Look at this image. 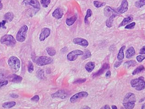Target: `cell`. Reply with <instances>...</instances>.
Listing matches in <instances>:
<instances>
[{
  "label": "cell",
  "instance_id": "obj_1",
  "mask_svg": "<svg viewBox=\"0 0 145 109\" xmlns=\"http://www.w3.org/2000/svg\"><path fill=\"white\" fill-rule=\"evenodd\" d=\"M136 100L134 93H128L125 95L123 100V105L125 109H133L135 106Z\"/></svg>",
  "mask_w": 145,
  "mask_h": 109
},
{
  "label": "cell",
  "instance_id": "obj_2",
  "mask_svg": "<svg viewBox=\"0 0 145 109\" xmlns=\"http://www.w3.org/2000/svg\"><path fill=\"white\" fill-rule=\"evenodd\" d=\"M130 84L132 87L137 91H141L145 89V81L143 76L132 79Z\"/></svg>",
  "mask_w": 145,
  "mask_h": 109
},
{
  "label": "cell",
  "instance_id": "obj_3",
  "mask_svg": "<svg viewBox=\"0 0 145 109\" xmlns=\"http://www.w3.org/2000/svg\"><path fill=\"white\" fill-rule=\"evenodd\" d=\"M7 63L14 72H17L20 69V60L15 56H11L8 60Z\"/></svg>",
  "mask_w": 145,
  "mask_h": 109
},
{
  "label": "cell",
  "instance_id": "obj_4",
  "mask_svg": "<svg viewBox=\"0 0 145 109\" xmlns=\"http://www.w3.org/2000/svg\"><path fill=\"white\" fill-rule=\"evenodd\" d=\"M1 43L2 44L5 45L7 47H15L16 45V41L14 36L11 35H5L1 38Z\"/></svg>",
  "mask_w": 145,
  "mask_h": 109
},
{
  "label": "cell",
  "instance_id": "obj_5",
  "mask_svg": "<svg viewBox=\"0 0 145 109\" xmlns=\"http://www.w3.org/2000/svg\"><path fill=\"white\" fill-rule=\"evenodd\" d=\"M28 29V28L26 25H24L21 27L16 35V40L19 42H24L26 38Z\"/></svg>",
  "mask_w": 145,
  "mask_h": 109
},
{
  "label": "cell",
  "instance_id": "obj_6",
  "mask_svg": "<svg viewBox=\"0 0 145 109\" xmlns=\"http://www.w3.org/2000/svg\"><path fill=\"white\" fill-rule=\"evenodd\" d=\"M53 60L52 58L46 56H41L36 60V65L38 66H43L46 65H49L53 62Z\"/></svg>",
  "mask_w": 145,
  "mask_h": 109
},
{
  "label": "cell",
  "instance_id": "obj_7",
  "mask_svg": "<svg viewBox=\"0 0 145 109\" xmlns=\"http://www.w3.org/2000/svg\"><path fill=\"white\" fill-rule=\"evenodd\" d=\"M83 52L80 50H75L70 52L67 55L68 60L70 61H74L76 60L78 56L83 55Z\"/></svg>",
  "mask_w": 145,
  "mask_h": 109
},
{
  "label": "cell",
  "instance_id": "obj_8",
  "mask_svg": "<svg viewBox=\"0 0 145 109\" xmlns=\"http://www.w3.org/2000/svg\"><path fill=\"white\" fill-rule=\"evenodd\" d=\"M88 96H89V94L87 92H81L75 94L74 95L72 96L70 99V101L72 103H74L82 98L87 97Z\"/></svg>",
  "mask_w": 145,
  "mask_h": 109
},
{
  "label": "cell",
  "instance_id": "obj_9",
  "mask_svg": "<svg viewBox=\"0 0 145 109\" xmlns=\"http://www.w3.org/2000/svg\"><path fill=\"white\" fill-rule=\"evenodd\" d=\"M128 6H129V4H128L127 0H123L120 7L117 8H116L115 11L118 14H123L126 12L127 11L128 9Z\"/></svg>",
  "mask_w": 145,
  "mask_h": 109
},
{
  "label": "cell",
  "instance_id": "obj_10",
  "mask_svg": "<svg viewBox=\"0 0 145 109\" xmlns=\"http://www.w3.org/2000/svg\"><path fill=\"white\" fill-rule=\"evenodd\" d=\"M68 94L66 92L63 90H59L55 93L52 94L51 96L52 98H60L62 100H64L67 98Z\"/></svg>",
  "mask_w": 145,
  "mask_h": 109
},
{
  "label": "cell",
  "instance_id": "obj_11",
  "mask_svg": "<svg viewBox=\"0 0 145 109\" xmlns=\"http://www.w3.org/2000/svg\"><path fill=\"white\" fill-rule=\"evenodd\" d=\"M23 5H30L36 9L40 8V4L37 0H23Z\"/></svg>",
  "mask_w": 145,
  "mask_h": 109
},
{
  "label": "cell",
  "instance_id": "obj_12",
  "mask_svg": "<svg viewBox=\"0 0 145 109\" xmlns=\"http://www.w3.org/2000/svg\"><path fill=\"white\" fill-rule=\"evenodd\" d=\"M51 34V30L48 28H44L42 29L39 36V40L41 42H43Z\"/></svg>",
  "mask_w": 145,
  "mask_h": 109
},
{
  "label": "cell",
  "instance_id": "obj_13",
  "mask_svg": "<svg viewBox=\"0 0 145 109\" xmlns=\"http://www.w3.org/2000/svg\"><path fill=\"white\" fill-rule=\"evenodd\" d=\"M73 42L75 44L80 45L84 47H87L89 44L88 41L81 38H76L74 39Z\"/></svg>",
  "mask_w": 145,
  "mask_h": 109
},
{
  "label": "cell",
  "instance_id": "obj_14",
  "mask_svg": "<svg viewBox=\"0 0 145 109\" xmlns=\"http://www.w3.org/2000/svg\"><path fill=\"white\" fill-rule=\"evenodd\" d=\"M104 13L105 14V16H106L107 17L109 18L110 17L112 16L114 14H118L117 12H116L115 10L112 9V7H111L109 6H107L104 9ZM119 15V14H118Z\"/></svg>",
  "mask_w": 145,
  "mask_h": 109
},
{
  "label": "cell",
  "instance_id": "obj_15",
  "mask_svg": "<svg viewBox=\"0 0 145 109\" xmlns=\"http://www.w3.org/2000/svg\"><path fill=\"white\" fill-rule=\"evenodd\" d=\"M7 78H9V81L10 82H14V83H20L22 82L23 80V78L22 77L14 74L8 76Z\"/></svg>",
  "mask_w": 145,
  "mask_h": 109
},
{
  "label": "cell",
  "instance_id": "obj_16",
  "mask_svg": "<svg viewBox=\"0 0 145 109\" xmlns=\"http://www.w3.org/2000/svg\"><path fill=\"white\" fill-rule=\"evenodd\" d=\"M110 65L108 64L107 63H105V64H104L103 65L102 67L101 68L100 70H99L98 71L96 72V73L94 74L93 75V77H96L98 76H100L101 74H102L107 69H109Z\"/></svg>",
  "mask_w": 145,
  "mask_h": 109
},
{
  "label": "cell",
  "instance_id": "obj_17",
  "mask_svg": "<svg viewBox=\"0 0 145 109\" xmlns=\"http://www.w3.org/2000/svg\"><path fill=\"white\" fill-rule=\"evenodd\" d=\"M64 15V13L62 10L60 8H58L55 9L53 13L52 16L54 18H55L56 19H60L62 18L63 16Z\"/></svg>",
  "mask_w": 145,
  "mask_h": 109
},
{
  "label": "cell",
  "instance_id": "obj_18",
  "mask_svg": "<svg viewBox=\"0 0 145 109\" xmlns=\"http://www.w3.org/2000/svg\"><path fill=\"white\" fill-rule=\"evenodd\" d=\"M136 51L133 47H129L126 52V57L127 58H130L135 55Z\"/></svg>",
  "mask_w": 145,
  "mask_h": 109
},
{
  "label": "cell",
  "instance_id": "obj_19",
  "mask_svg": "<svg viewBox=\"0 0 145 109\" xmlns=\"http://www.w3.org/2000/svg\"><path fill=\"white\" fill-rule=\"evenodd\" d=\"M95 67V63L94 62H89L85 65V69L89 73L91 72L94 70Z\"/></svg>",
  "mask_w": 145,
  "mask_h": 109
},
{
  "label": "cell",
  "instance_id": "obj_20",
  "mask_svg": "<svg viewBox=\"0 0 145 109\" xmlns=\"http://www.w3.org/2000/svg\"><path fill=\"white\" fill-rule=\"evenodd\" d=\"M133 20V17L132 16H129L127 18H124V19L123 20V21L120 24L119 26V27L124 26L128 24L129 23L132 22Z\"/></svg>",
  "mask_w": 145,
  "mask_h": 109
},
{
  "label": "cell",
  "instance_id": "obj_21",
  "mask_svg": "<svg viewBox=\"0 0 145 109\" xmlns=\"http://www.w3.org/2000/svg\"><path fill=\"white\" fill-rule=\"evenodd\" d=\"M118 15H119L118 14H114V15H113L112 16L110 17L109 18H108V19H107V20L106 21V22H105V24H106V25L107 27L111 28V27H112L114 18Z\"/></svg>",
  "mask_w": 145,
  "mask_h": 109
},
{
  "label": "cell",
  "instance_id": "obj_22",
  "mask_svg": "<svg viewBox=\"0 0 145 109\" xmlns=\"http://www.w3.org/2000/svg\"><path fill=\"white\" fill-rule=\"evenodd\" d=\"M8 76L7 71L4 69H0V81L4 80Z\"/></svg>",
  "mask_w": 145,
  "mask_h": 109
},
{
  "label": "cell",
  "instance_id": "obj_23",
  "mask_svg": "<svg viewBox=\"0 0 145 109\" xmlns=\"http://www.w3.org/2000/svg\"><path fill=\"white\" fill-rule=\"evenodd\" d=\"M77 19V16L75 15L71 18H68L66 20V24L68 26H72V25H73L74 23L75 22L76 20Z\"/></svg>",
  "mask_w": 145,
  "mask_h": 109
},
{
  "label": "cell",
  "instance_id": "obj_24",
  "mask_svg": "<svg viewBox=\"0 0 145 109\" xmlns=\"http://www.w3.org/2000/svg\"><path fill=\"white\" fill-rule=\"evenodd\" d=\"M125 46H123V47H121L119 50V51L118 52V59L119 61H122L123 60L124 57V50L125 49Z\"/></svg>",
  "mask_w": 145,
  "mask_h": 109
},
{
  "label": "cell",
  "instance_id": "obj_25",
  "mask_svg": "<svg viewBox=\"0 0 145 109\" xmlns=\"http://www.w3.org/2000/svg\"><path fill=\"white\" fill-rule=\"evenodd\" d=\"M145 68L143 65H140L138 67H137L136 69L134 70V71L132 72L133 75H136V74H138L140 73H141L142 72L145 71Z\"/></svg>",
  "mask_w": 145,
  "mask_h": 109
},
{
  "label": "cell",
  "instance_id": "obj_26",
  "mask_svg": "<svg viewBox=\"0 0 145 109\" xmlns=\"http://www.w3.org/2000/svg\"><path fill=\"white\" fill-rule=\"evenodd\" d=\"M136 65H137V63L136 61L134 60H130L124 63L123 64V66L126 68H129L131 66H135Z\"/></svg>",
  "mask_w": 145,
  "mask_h": 109
},
{
  "label": "cell",
  "instance_id": "obj_27",
  "mask_svg": "<svg viewBox=\"0 0 145 109\" xmlns=\"http://www.w3.org/2000/svg\"><path fill=\"white\" fill-rule=\"evenodd\" d=\"M16 104V103L15 101H11V102H7L3 104L2 107L4 108H11L14 107Z\"/></svg>",
  "mask_w": 145,
  "mask_h": 109
},
{
  "label": "cell",
  "instance_id": "obj_28",
  "mask_svg": "<svg viewBox=\"0 0 145 109\" xmlns=\"http://www.w3.org/2000/svg\"><path fill=\"white\" fill-rule=\"evenodd\" d=\"M46 50L48 54L51 56H53L56 54V50L53 47H47L46 48Z\"/></svg>",
  "mask_w": 145,
  "mask_h": 109
},
{
  "label": "cell",
  "instance_id": "obj_29",
  "mask_svg": "<svg viewBox=\"0 0 145 109\" xmlns=\"http://www.w3.org/2000/svg\"><path fill=\"white\" fill-rule=\"evenodd\" d=\"M14 18V15L13 13L8 12L7 13L5 14L4 18L5 20L9 21V22H11L12 21L13 19Z\"/></svg>",
  "mask_w": 145,
  "mask_h": 109
},
{
  "label": "cell",
  "instance_id": "obj_30",
  "mask_svg": "<svg viewBox=\"0 0 145 109\" xmlns=\"http://www.w3.org/2000/svg\"><path fill=\"white\" fill-rule=\"evenodd\" d=\"M93 14V12L90 9H88L87 10V14L85 16V18H84V21L86 24H89V20L88 18L89 17H90Z\"/></svg>",
  "mask_w": 145,
  "mask_h": 109
},
{
  "label": "cell",
  "instance_id": "obj_31",
  "mask_svg": "<svg viewBox=\"0 0 145 109\" xmlns=\"http://www.w3.org/2000/svg\"><path fill=\"white\" fill-rule=\"evenodd\" d=\"M145 5V0H138L135 2V6L137 8H141Z\"/></svg>",
  "mask_w": 145,
  "mask_h": 109
},
{
  "label": "cell",
  "instance_id": "obj_32",
  "mask_svg": "<svg viewBox=\"0 0 145 109\" xmlns=\"http://www.w3.org/2000/svg\"><path fill=\"white\" fill-rule=\"evenodd\" d=\"M36 76L37 77V78L40 79H43V78H44V71L42 69L38 70V71H36Z\"/></svg>",
  "mask_w": 145,
  "mask_h": 109
},
{
  "label": "cell",
  "instance_id": "obj_33",
  "mask_svg": "<svg viewBox=\"0 0 145 109\" xmlns=\"http://www.w3.org/2000/svg\"><path fill=\"white\" fill-rule=\"evenodd\" d=\"M91 53L89 49H85L84 50V54H83L82 58L83 60H86L91 56Z\"/></svg>",
  "mask_w": 145,
  "mask_h": 109
},
{
  "label": "cell",
  "instance_id": "obj_34",
  "mask_svg": "<svg viewBox=\"0 0 145 109\" xmlns=\"http://www.w3.org/2000/svg\"><path fill=\"white\" fill-rule=\"evenodd\" d=\"M106 4V3L105 2H100L99 1H94V5L95 7H96V8H100L101 7L104 6Z\"/></svg>",
  "mask_w": 145,
  "mask_h": 109
},
{
  "label": "cell",
  "instance_id": "obj_35",
  "mask_svg": "<svg viewBox=\"0 0 145 109\" xmlns=\"http://www.w3.org/2000/svg\"><path fill=\"white\" fill-rule=\"evenodd\" d=\"M50 2L51 0H41L40 1L41 4H42V6L45 8L47 7Z\"/></svg>",
  "mask_w": 145,
  "mask_h": 109
},
{
  "label": "cell",
  "instance_id": "obj_36",
  "mask_svg": "<svg viewBox=\"0 0 145 109\" xmlns=\"http://www.w3.org/2000/svg\"><path fill=\"white\" fill-rule=\"evenodd\" d=\"M34 68L33 63L31 61H29L28 65V71L30 73H32L34 71Z\"/></svg>",
  "mask_w": 145,
  "mask_h": 109
},
{
  "label": "cell",
  "instance_id": "obj_37",
  "mask_svg": "<svg viewBox=\"0 0 145 109\" xmlns=\"http://www.w3.org/2000/svg\"><path fill=\"white\" fill-rule=\"evenodd\" d=\"M135 25H136V23L132 22L131 23H130V24H129L127 25H126L125 26V28L126 29H134Z\"/></svg>",
  "mask_w": 145,
  "mask_h": 109
},
{
  "label": "cell",
  "instance_id": "obj_38",
  "mask_svg": "<svg viewBox=\"0 0 145 109\" xmlns=\"http://www.w3.org/2000/svg\"><path fill=\"white\" fill-rule=\"evenodd\" d=\"M145 59V55H138L136 57V60L139 63L142 62Z\"/></svg>",
  "mask_w": 145,
  "mask_h": 109
},
{
  "label": "cell",
  "instance_id": "obj_39",
  "mask_svg": "<svg viewBox=\"0 0 145 109\" xmlns=\"http://www.w3.org/2000/svg\"><path fill=\"white\" fill-rule=\"evenodd\" d=\"M8 81L7 80L0 81V88H1L2 87H3L4 86H6L8 84Z\"/></svg>",
  "mask_w": 145,
  "mask_h": 109
},
{
  "label": "cell",
  "instance_id": "obj_40",
  "mask_svg": "<svg viewBox=\"0 0 145 109\" xmlns=\"http://www.w3.org/2000/svg\"><path fill=\"white\" fill-rule=\"evenodd\" d=\"M86 81V79H79L73 82L74 84H80V83H82L83 82H85Z\"/></svg>",
  "mask_w": 145,
  "mask_h": 109
},
{
  "label": "cell",
  "instance_id": "obj_41",
  "mask_svg": "<svg viewBox=\"0 0 145 109\" xmlns=\"http://www.w3.org/2000/svg\"><path fill=\"white\" fill-rule=\"evenodd\" d=\"M39 100H40V97H39V96L37 95L34 96L33 98H31V101H33V102H35L36 103L38 102Z\"/></svg>",
  "mask_w": 145,
  "mask_h": 109
},
{
  "label": "cell",
  "instance_id": "obj_42",
  "mask_svg": "<svg viewBox=\"0 0 145 109\" xmlns=\"http://www.w3.org/2000/svg\"><path fill=\"white\" fill-rule=\"evenodd\" d=\"M6 22H7L6 20H3L2 22H0V28H2L3 29H6L5 25L6 23Z\"/></svg>",
  "mask_w": 145,
  "mask_h": 109
},
{
  "label": "cell",
  "instance_id": "obj_43",
  "mask_svg": "<svg viewBox=\"0 0 145 109\" xmlns=\"http://www.w3.org/2000/svg\"><path fill=\"white\" fill-rule=\"evenodd\" d=\"M139 54H145V45L140 49V52H139Z\"/></svg>",
  "mask_w": 145,
  "mask_h": 109
},
{
  "label": "cell",
  "instance_id": "obj_44",
  "mask_svg": "<svg viewBox=\"0 0 145 109\" xmlns=\"http://www.w3.org/2000/svg\"><path fill=\"white\" fill-rule=\"evenodd\" d=\"M121 64H122V61H119V62H116L114 64V67L115 68H118L119 66H120Z\"/></svg>",
  "mask_w": 145,
  "mask_h": 109
},
{
  "label": "cell",
  "instance_id": "obj_45",
  "mask_svg": "<svg viewBox=\"0 0 145 109\" xmlns=\"http://www.w3.org/2000/svg\"><path fill=\"white\" fill-rule=\"evenodd\" d=\"M10 96L13 98H18L19 97V96L18 94H10Z\"/></svg>",
  "mask_w": 145,
  "mask_h": 109
},
{
  "label": "cell",
  "instance_id": "obj_46",
  "mask_svg": "<svg viewBox=\"0 0 145 109\" xmlns=\"http://www.w3.org/2000/svg\"><path fill=\"white\" fill-rule=\"evenodd\" d=\"M111 71H108L106 72V74H105V76L107 77V78H109L110 76H111Z\"/></svg>",
  "mask_w": 145,
  "mask_h": 109
},
{
  "label": "cell",
  "instance_id": "obj_47",
  "mask_svg": "<svg viewBox=\"0 0 145 109\" xmlns=\"http://www.w3.org/2000/svg\"><path fill=\"white\" fill-rule=\"evenodd\" d=\"M100 109H111L108 105H105L101 107Z\"/></svg>",
  "mask_w": 145,
  "mask_h": 109
},
{
  "label": "cell",
  "instance_id": "obj_48",
  "mask_svg": "<svg viewBox=\"0 0 145 109\" xmlns=\"http://www.w3.org/2000/svg\"><path fill=\"white\" fill-rule=\"evenodd\" d=\"M81 109H91L89 106H83Z\"/></svg>",
  "mask_w": 145,
  "mask_h": 109
},
{
  "label": "cell",
  "instance_id": "obj_49",
  "mask_svg": "<svg viewBox=\"0 0 145 109\" xmlns=\"http://www.w3.org/2000/svg\"><path fill=\"white\" fill-rule=\"evenodd\" d=\"M112 109H118V108L116 105H112Z\"/></svg>",
  "mask_w": 145,
  "mask_h": 109
},
{
  "label": "cell",
  "instance_id": "obj_50",
  "mask_svg": "<svg viewBox=\"0 0 145 109\" xmlns=\"http://www.w3.org/2000/svg\"><path fill=\"white\" fill-rule=\"evenodd\" d=\"M141 109H145V103H144L143 105L141 106Z\"/></svg>",
  "mask_w": 145,
  "mask_h": 109
},
{
  "label": "cell",
  "instance_id": "obj_51",
  "mask_svg": "<svg viewBox=\"0 0 145 109\" xmlns=\"http://www.w3.org/2000/svg\"><path fill=\"white\" fill-rule=\"evenodd\" d=\"M144 100H145V98H141V100H140V101H139V102L140 103L141 102H143V101H144Z\"/></svg>",
  "mask_w": 145,
  "mask_h": 109
},
{
  "label": "cell",
  "instance_id": "obj_52",
  "mask_svg": "<svg viewBox=\"0 0 145 109\" xmlns=\"http://www.w3.org/2000/svg\"><path fill=\"white\" fill-rule=\"evenodd\" d=\"M121 109H124V108H123V107H121Z\"/></svg>",
  "mask_w": 145,
  "mask_h": 109
}]
</instances>
